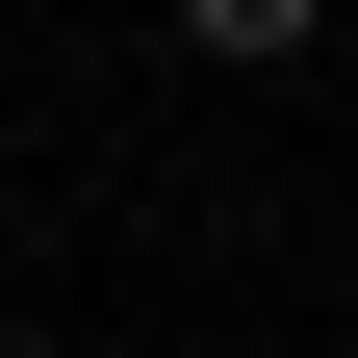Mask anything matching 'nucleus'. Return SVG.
Segmentation results:
<instances>
[{"label":"nucleus","instance_id":"obj_2","mask_svg":"<svg viewBox=\"0 0 358 358\" xmlns=\"http://www.w3.org/2000/svg\"><path fill=\"white\" fill-rule=\"evenodd\" d=\"M0 358H77V333H0Z\"/></svg>","mask_w":358,"mask_h":358},{"label":"nucleus","instance_id":"obj_1","mask_svg":"<svg viewBox=\"0 0 358 358\" xmlns=\"http://www.w3.org/2000/svg\"><path fill=\"white\" fill-rule=\"evenodd\" d=\"M179 26H205V52H307L333 0H179Z\"/></svg>","mask_w":358,"mask_h":358}]
</instances>
